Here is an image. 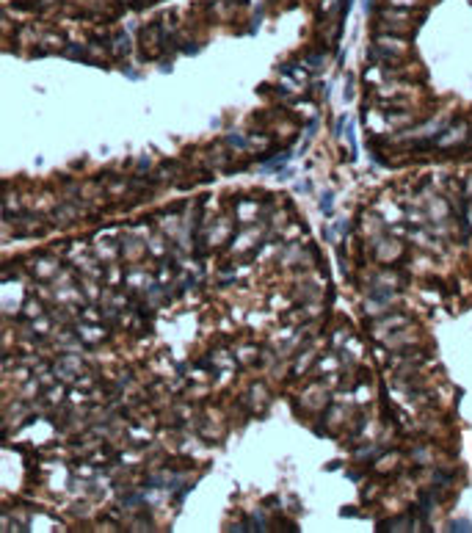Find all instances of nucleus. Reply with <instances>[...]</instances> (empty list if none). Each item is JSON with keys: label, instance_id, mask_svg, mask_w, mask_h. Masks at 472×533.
<instances>
[{"label": "nucleus", "instance_id": "nucleus-1", "mask_svg": "<svg viewBox=\"0 0 472 533\" xmlns=\"http://www.w3.org/2000/svg\"><path fill=\"white\" fill-rule=\"evenodd\" d=\"M453 530H458V533H461V530H472V528H469V522H464V519H458V522H453Z\"/></svg>", "mask_w": 472, "mask_h": 533}, {"label": "nucleus", "instance_id": "nucleus-2", "mask_svg": "<svg viewBox=\"0 0 472 533\" xmlns=\"http://www.w3.org/2000/svg\"><path fill=\"white\" fill-rule=\"evenodd\" d=\"M323 210H326V213L332 210V194H326V199H323Z\"/></svg>", "mask_w": 472, "mask_h": 533}, {"label": "nucleus", "instance_id": "nucleus-3", "mask_svg": "<svg viewBox=\"0 0 472 533\" xmlns=\"http://www.w3.org/2000/svg\"><path fill=\"white\" fill-rule=\"evenodd\" d=\"M414 0H392V6H412Z\"/></svg>", "mask_w": 472, "mask_h": 533}, {"label": "nucleus", "instance_id": "nucleus-4", "mask_svg": "<svg viewBox=\"0 0 472 533\" xmlns=\"http://www.w3.org/2000/svg\"><path fill=\"white\" fill-rule=\"evenodd\" d=\"M370 6H373V0H365V9H370Z\"/></svg>", "mask_w": 472, "mask_h": 533}]
</instances>
